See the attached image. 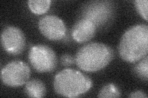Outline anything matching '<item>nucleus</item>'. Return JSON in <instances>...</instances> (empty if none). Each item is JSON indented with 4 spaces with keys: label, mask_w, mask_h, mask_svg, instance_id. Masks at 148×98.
I'll return each instance as SVG.
<instances>
[{
    "label": "nucleus",
    "mask_w": 148,
    "mask_h": 98,
    "mask_svg": "<svg viewBox=\"0 0 148 98\" xmlns=\"http://www.w3.org/2000/svg\"><path fill=\"white\" fill-rule=\"evenodd\" d=\"M25 92L30 97H43L46 93L45 83L39 79L29 80L25 85Z\"/></svg>",
    "instance_id": "nucleus-10"
},
{
    "label": "nucleus",
    "mask_w": 148,
    "mask_h": 98,
    "mask_svg": "<svg viewBox=\"0 0 148 98\" xmlns=\"http://www.w3.org/2000/svg\"><path fill=\"white\" fill-rule=\"evenodd\" d=\"M92 85V80L88 76L72 69L59 72L53 80L55 92L67 97H75L85 94L91 89Z\"/></svg>",
    "instance_id": "nucleus-3"
},
{
    "label": "nucleus",
    "mask_w": 148,
    "mask_h": 98,
    "mask_svg": "<svg viewBox=\"0 0 148 98\" xmlns=\"http://www.w3.org/2000/svg\"><path fill=\"white\" fill-rule=\"evenodd\" d=\"M113 13V6L109 1H95L88 3L83 10L82 18L93 22L98 27L109 20Z\"/></svg>",
    "instance_id": "nucleus-7"
},
{
    "label": "nucleus",
    "mask_w": 148,
    "mask_h": 98,
    "mask_svg": "<svg viewBox=\"0 0 148 98\" xmlns=\"http://www.w3.org/2000/svg\"><path fill=\"white\" fill-rule=\"evenodd\" d=\"M135 6L137 12L146 21L148 20L147 0H136L135 1Z\"/></svg>",
    "instance_id": "nucleus-14"
},
{
    "label": "nucleus",
    "mask_w": 148,
    "mask_h": 98,
    "mask_svg": "<svg viewBox=\"0 0 148 98\" xmlns=\"http://www.w3.org/2000/svg\"><path fill=\"white\" fill-rule=\"evenodd\" d=\"M51 4V0H29L28 6L32 12L40 15L47 12Z\"/></svg>",
    "instance_id": "nucleus-11"
},
{
    "label": "nucleus",
    "mask_w": 148,
    "mask_h": 98,
    "mask_svg": "<svg viewBox=\"0 0 148 98\" xmlns=\"http://www.w3.org/2000/svg\"><path fill=\"white\" fill-rule=\"evenodd\" d=\"M31 75L29 65L22 61H12L8 63L1 72V80L8 87H17L24 85Z\"/></svg>",
    "instance_id": "nucleus-5"
},
{
    "label": "nucleus",
    "mask_w": 148,
    "mask_h": 98,
    "mask_svg": "<svg viewBox=\"0 0 148 98\" xmlns=\"http://www.w3.org/2000/svg\"><path fill=\"white\" fill-rule=\"evenodd\" d=\"M29 62L36 71L40 73L52 72L58 66V58L54 51L49 46L39 44L30 49Z\"/></svg>",
    "instance_id": "nucleus-4"
},
{
    "label": "nucleus",
    "mask_w": 148,
    "mask_h": 98,
    "mask_svg": "<svg viewBox=\"0 0 148 98\" xmlns=\"http://www.w3.org/2000/svg\"><path fill=\"white\" fill-rule=\"evenodd\" d=\"M1 42L3 49L13 55L22 53L25 47V36L17 27L8 26L3 29L1 35Z\"/></svg>",
    "instance_id": "nucleus-6"
},
{
    "label": "nucleus",
    "mask_w": 148,
    "mask_h": 98,
    "mask_svg": "<svg viewBox=\"0 0 148 98\" xmlns=\"http://www.w3.org/2000/svg\"><path fill=\"white\" fill-rule=\"evenodd\" d=\"M114 58L109 46L100 43H91L78 50L75 58L77 66L86 72H96L104 68Z\"/></svg>",
    "instance_id": "nucleus-2"
},
{
    "label": "nucleus",
    "mask_w": 148,
    "mask_h": 98,
    "mask_svg": "<svg viewBox=\"0 0 148 98\" xmlns=\"http://www.w3.org/2000/svg\"><path fill=\"white\" fill-rule=\"evenodd\" d=\"M135 74L138 77L146 81L148 79V57L147 56L136 64L134 69Z\"/></svg>",
    "instance_id": "nucleus-13"
},
{
    "label": "nucleus",
    "mask_w": 148,
    "mask_h": 98,
    "mask_svg": "<svg viewBox=\"0 0 148 98\" xmlns=\"http://www.w3.org/2000/svg\"><path fill=\"white\" fill-rule=\"evenodd\" d=\"M120 57L128 63H135L144 58L148 52V26L138 24L128 28L120 39Z\"/></svg>",
    "instance_id": "nucleus-1"
},
{
    "label": "nucleus",
    "mask_w": 148,
    "mask_h": 98,
    "mask_svg": "<svg viewBox=\"0 0 148 98\" xmlns=\"http://www.w3.org/2000/svg\"><path fill=\"white\" fill-rule=\"evenodd\" d=\"M75 63V58L70 54H64L61 58V63L62 66H70Z\"/></svg>",
    "instance_id": "nucleus-15"
},
{
    "label": "nucleus",
    "mask_w": 148,
    "mask_h": 98,
    "mask_svg": "<svg viewBox=\"0 0 148 98\" xmlns=\"http://www.w3.org/2000/svg\"><path fill=\"white\" fill-rule=\"evenodd\" d=\"M121 96L122 93L119 87L113 83H109L102 88L98 97L101 98H114L120 97Z\"/></svg>",
    "instance_id": "nucleus-12"
},
{
    "label": "nucleus",
    "mask_w": 148,
    "mask_h": 98,
    "mask_svg": "<svg viewBox=\"0 0 148 98\" xmlns=\"http://www.w3.org/2000/svg\"><path fill=\"white\" fill-rule=\"evenodd\" d=\"M38 28L41 34L50 41L61 40L67 32V28L63 20L53 15L41 17L38 21Z\"/></svg>",
    "instance_id": "nucleus-8"
},
{
    "label": "nucleus",
    "mask_w": 148,
    "mask_h": 98,
    "mask_svg": "<svg viewBox=\"0 0 148 98\" xmlns=\"http://www.w3.org/2000/svg\"><path fill=\"white\" fill-rule=\"evenodd\" d=\"M129 97L131 98H147V96L146 93L143 91H135L130 93L128 96Z\"/></svg>",
    "instance_id": "nucleus-16"
},
{
    "label": "nucleus",
    "mask_w": 148,
    "mask_h": 98,
    "mask_svg": "<svg viewBox=\"0 0 148 98\" xmlns=\"http://www.w3.org/2000/svg\"><path fill=\"white\" fill-rule=\"evenodd\" d=\"M96 30L97 27L93 22L86 18H82L73 25L72 36L77 43H86L95 36Z\"/></svg>",
    "instance_id": "nucleus-9"
}]
</instances>
